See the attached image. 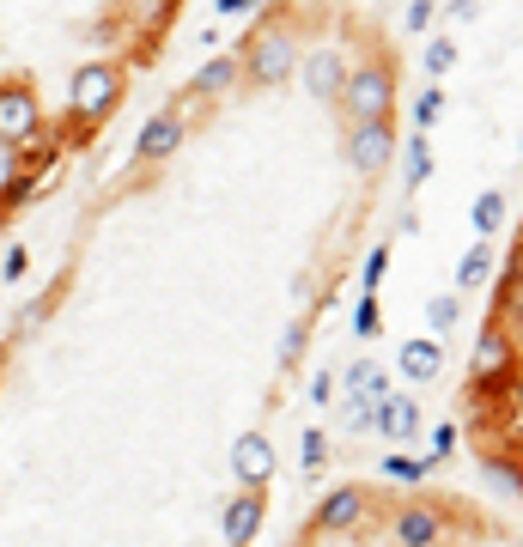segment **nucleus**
Instances as JSON below:
<instances>
[{
  "instance_id": "13",
  "label": "nucleus",
  "mask_w": 523,
  "mask_h": 547,
  "mask_svg": "<svg viewBox=\"0 0 523 547\" xmlns=\"http://www.w3.org/2000/svg\"><path fill=\"white\" fill-rule=\"evenodd\" d=\"M347 396H365V402H384L390 396V377L378 359H353L347 365Z\"/></svg>"
},
{
  "instance_id": "11",
  "label": "nucleus",
  "mask_w": 523,
  "mask_h": 547,
  "mask_svg": "<svg viewBox=\"0 0 523 547\" xmlns=\"http://www.w3.org/2000/svg\"><path fill=\"white\" fill-rule=\"evenodd\" d=\"M256 529H262V487H256V493H238V499L226 505V523H219V535H226V547H250Z\"/></svg>"
},
{
  "instance_id": "12",
  "label": "nucleus",
  "mask_w": 523,
  "mask_h": 547,
  "mask_svg": "<svg viewBox=\"0 0 523 547\" xmlns=\"http://www.w3.org/2000/svg\"><path fill=\"white\" fill-rule=\"evenodd\" d=\"M438 535H444V517H438L432 505L396 511V541H402V547H438Z\"/></svg>"
},
{
  "instance_id": "2",
  "label": "nucleus",
  "mask_w": 523,
  "mask_h": 547,
  "mask_svg": "<svg viewBox=\"0 0 523 547\" xmlns=\"http://www.w3.org/2000/svg\"><path fill=\"white\" fill-rule=\"evenodd\" d=\"M341 104H347V116L353 122H371V116H390V104H396V73L378 61V67H347V86H341Z\"/></svg>"
},
{
  "instance_id": "16",
  "label": "nucleus",
  "mask_w": 523,
  "mask_h": 547,
  "mask_svg": "<svg viewBox=\"0 0 523 547\" xmlns=\"http://www.w3.org/2000/svg\"><path fill=\"white\" fill-rule=\"evenodd\" d=\"M402 171H408V189H420L426 177H432V140L414 128L408 134V146H402Z\"/></svg>"
},
{
  "instance_id": "22",
  "label": "nucleus",
  "mask_w": 523,
  "mask_h": 547,
  "mask_svg": "<svg viewBox=\"0 0 523 547\" xmlns=\"http://www.w3.org/2000/svg\"><path fill=\"white\" fill-rule=\"evenodd\" d=\"M438 116H444V86H426V92L414 98V122H420V134H426Z\"/></svg>"
},
{
  "instance_id": "3",
  "label": "nucleus",
  "mask_w": 523,
  "mask_h": 547,
  "mask_svg": "<svg viewBox=\"0 0 523 547\" xmlns=\"http://www.w3.org/2000/svg\"><path fill=\"white\" fill-rule=\"evenodd\" d=\"M116 98H122V73H116L110 61H92L80 80H73L67 110H73V122H98V116H110V110H116Z\"/></svg>"
},
{
  "instance_id": "20",
  "label": "nucleus",
  "mask_w": 523,
  "mask_h": 547,
  "mask_svg": "<svg viewBox=\"0 0 523 547\" xmlns=\"http://www.w3.org/2000/svg\"><path fill=\"white\" fill-rule=\"evenodd\" d=\"M451 67H457V43H451V37H432V43H426V73L438 80V73H451Z\"/></svg>"
},
{
  "instance_id": "30",
  "label": "nucleus",
  "mask_w": 523,
  "mask_h": 547,
  "mask_svg": "<svg viewBox=\"0 0 523 547\" xmlns=\"http://www.w3.org/2000/svg\"><path fill=\"white\" fill-rule=\"evenodd\" d=\"M25 262H31L25 250H7V262H0V274H7V280H19V274H25Z\"/></svg>"
},
{
  "instance_id": "28",
  "label": "nucleus",
  "mask_w": 523,
  "mask_h": 547,
  "mask_svg": "<svg viewBox=\"0 0 523 547\" xmlns=\"http://www.w3.org/2000/svg\"><path fill=\"white\" fill-rule=\"evenodd\" d=\"M432 25V0H408V13H402V31H426Z\"/></svg>"
},
{
  "instance_id": "14",
  "label": "nucleus",
  "mask_w": 523,
  "mask_h": 547,
  "mask_svg": "<svg viewBox=\"0 0 523 547\" xmlns=\"http://www.w3.org/2000/svg\"><path fill=\"white\" fill-rule=\"evenodd\" d=\"M232 80H238V61L232 55H219V61H207L201 73H195V98H219V92H232Z\"/></svg>"
},
{
  "instance_id": "1",
  "label": "nucleus",
  "mask_w": 523,
  "mask_h": 547,
  "mask_svg": "<svg viewBox=\"0 0 523 547\" xmlns=\"http://www.w3.org/2000/svg\"><path fill=\"white\" fill-rule=\"evenodd\" d=\"M238 73H250L256 86H286L292 73H298V43H292V31H256L250 49H244V61H238Z\"/></svg>"
},
{
  "instance_id": "24",
  "label": "nucleus",
  "mask_w": 523,
  "mask_h": 547,
  "mask_svg": "<svg viewBox=\"0 0 523 547\" xmlns=\"http://www.w3.org/2000/svg\"><path fill=\"white\" fill-rule=\"evenodd\" d=\"M371 408H378V402L347 396V402H341V420H347V432H371Z\"/></svg>"
},
{
  "instance_id": "9",
  "label": "nucleus",
  "mask_w": 523,
  "mask_h": 547,
  "mask_svg": "<svg viewBox=\"0 0 523 547\" xmlns=\"http://www.w3.org/2000/svg\"><path fill=\"white\" fill-rule=\"evenodd\" d=\"M371 432H384V438L408 444V438L420 432V402H414V396H384L378 408H371Z\"/></svg>"
},
{
  "instance_id": "26",
  "label": "nucleus",
  "mask_w": 523,
  "mask_h": 547,
  "mask_svg": "<svg viewBox=\"0 0 523 547\" xmlns=\"http://www.w3.org/2000/svg\"><path fill=\"white\" fill-rule=\"evenodd\" d=\"M426 468H432V462H414V456H390V462H384V475H390V481H426Z\"/></svg>"
},
{
  "instance_id": "23",
  "label": "nucleus",
  "mask_w": 523,
  "mask_h": 547,
  "mask_svg": "<svg viewBox=\"0 0 523 547\" xmlns=\"http://www.w3.org/2000/svg\"><path fill=\"white\" fill-rule=\"evenodd\" d=\"M384 274H390V244H378V250L365 256V274H359V280H365V292H378V286H384Z\"/></svg>"
},
{
  "instance_id": "29",
  "label": "nucleus",
  "mask_w": 523,
  "mask_h": 547,
  "mask_svg": "<svg viewBox=\"0 0 523 547\" xmlns=\"http://www.w3.org/2000/svg\"><path fill=\"white\" fill-rule=\"evenodd\" d=\"M432 450L451 456V450H457V426H438V432H432Z\"/></svg>"
},
{
  "instance_id": "4",
  "label": "nucleus",
  "mask_w": 523,
  "mask_h": 547,
  "mask_svg": "<svg viewBox=\"0 0 523 547\" xmlns=\"http://www.w3.org/2000/svg\"><path fill=\"white\" fill-rule=\"evenodd\" d=\"M390 159H396V128H390V116L353 122V134H347V165H353L359 177H378Z\"/></svg>"
},
{
  "instance_id": "8",
  "label": "nucleus",
  "mask_w": 523,
  "mask_h": 547,
  "mask_svg": "<svg viewBox=\"0 0 523 547\" xmlns=\"http://www.w3.org/2000/svg\"><path fill=\"white\" fill-rule=\"evenodd\" d=\"M177 146H183V116H177V110H165V116H153V122L140 128L134 159H140V165H153V159H171Z\"/></svg>"
},
{
  "instance_id": "17",
  "label": "nucleus",
  "mask_w": 523,
  "mask_h": 547,
  "mask_svg": "<svg viewBox=\"0 0 523 547\" xmlns=\"http://www.w3.org/2000/svg\"><path fill=\"white\" fill-rule=\"evenodd\" d=\"M505 213H511V207H505L499 189H481V195H475V231H481V238H493V231L505 225Z\"/></svg>"
},
{
  "instance_id": "32",
  "label": "nucleus",
  "mask_w": 523,
  "mask_h": 547,
  "mask_svg": "<svg viewBox=\"0 0 523 547\" xmlns=\"http://www.w3.org/2000/svg\"><path fill=\"white\" fill-rule=\"evenodd\" d=\"M323 547H341V535H329V541H323Z\"/></svg>"
},
{
  "instance_id": "5",
  "label": "nucleus",
  "mask_w": 523,
  "mask_h": 547,
  "mask_svg": "<svg viewBox=\"0 0 523 547\" xmlns=\"http://www.w3.org/2000/svg\"><path fill=\"white\" fill-rule=\"evenodd\" d=\"M43 128V104L25 80H0V140L7 146H25L31 134Z\"/></svg>"
},
{
  "instance_id": "7",
  "label": "nucleus",
  "mask_w": 523,
  "mask_h": 547,
  "mask_svg": "<svg viewBox=\"0 0 523 547\" xmlns=\"http://www.w3.org/2000/svg\"><path fill=\"white\" fill-rule=\"evenodd\" d=\"M365 505H371L365 487H335V493L317 505V529H323V535H347V529L365 517Z\"/></svg>"
},
{
  "instance_id": "6",
  "label": "nucleus",
  "mask_w": 523,
  "mask_h": 547,
  "mask_svg": "<svg viewBox=\"0 0 523 547\" xmlns=\"http://www.w3.org/2000/svg\"><path fill=\"white\" fill-rule=\"evenodd\" d=\"M232 475H238L250 493H256L268 475H274V444H268L262 432H244V438L232 444Z\"/></svg>"
},
{
  "instance_id": "18",
  "label": "nucleus",
  "mask_w": 523,
  "mask_h": 547,
  "mask_svg": "<svg viewBox=\"0 0 523 547\" xmlns=\"http://www.w3.org/2000/svg\"><path fill=\"white\" fill-rule=\"evenodd\" d=\"M487 274H493V244L481 238V244H475V250L463 256V268H457V280H463V286H481Z\"/></svg>"
},
{
  "instance_id": "19",
  "label": "nucleus",
  "mask_w": 523,
  "mask_h": 547,
  "mask_svg": "<svg viewBox=\"0 0 523 547\" xmlns=\"http://www.w3.org/2000/svg\"><path fill=\"white\" fill-rule=\"evenodd\" d=\"M19 183H25V152L0 140V195H13Z\"/></svg>"
},
{
  "instance_id": "31",
  "label": "nucleus",
  "mask_w": 523,
  "mask_h": 547,
  "mask_svg": "<svg viewBox=\"0 0 523 547\" xmlns=\"http://www.w3.org/2000/svg\"><path fill=\"white\" fill-rule=\"evenodd\" d=\"M256 0H219V13H250Z\"/></svg>"
},
{
  "instance_id": "10",
  "label": "nucleus",
  "mask_w": 523,
  "mask_h": 547,
  "mask_svg": "<svg viewBox=\"0 0 523 547\" xmlns=\"http://www.w3.org/2000/svg\"><path fill=\"white\" fill-rule=\"evenodd\" d=\"M298 67H305V92H311V98H341V86H347V61H341L335 49H311Z\"/></svg>"
},
{
  "instance_id": "15",
  "label": "nucleus",
  "mask_w": 523,
  "mask_h": 547,
  "mask_svg": "<svg viewBox=\"0 0 523 547\" xmlns=\"http://www.w3.org/2000/svg\"><path fill=\"white\" fill-rule=\"evenodd\" d=\"M402 371L408 377H438L444 371V353H438V341H402Z\"/></svg>"
},
{
  "instance_id": "27",
  "label": "nucleus",
  "mask_w": 523,
  "mask_h": 547,
  "mask_svg": "<svg viewBox=\"0 0 523 547\" xmlns=\"http://www.w3.org/2000/svg\"><path fill=\"white\" fill-rule=\"evenodd\" d=\"M457 317H463V310H457V298H444V292H438V298L426 304V323H432V329H451Z\"/></svg>"
},
{
  "instance_id": "21",
  "label": "nucleus",
  "mask_w": 523,
  "mask_h": 547,
  "mask_svg": "<svg viewBox=\"0 0 523 547\" xmlns=\"http://www.w3.org/2000/svg\"><path fill=\"white\" fill-rule=\"evenodd\" d=\"M323 456H329V438L311 426V432H305V444H298V468H305V475H317V468H323Z\"/></svg>"
},
{
  "instance_id": "25",
  "label": "nucleus",
  "mask_w": 523,
  "mask_h": 547,
  "mask_svg": "<svg viewBox=\"0 0 523 547\" xmlns=\"http://www.w3.org/2000/svg\"><path fill=\"white\" fill-rule=\"evenodd\" d=\"M353 329H359L365 341L384 329V323H378V292H365V298H359V310H353Z\"/></svg>"
}]
</instances>
